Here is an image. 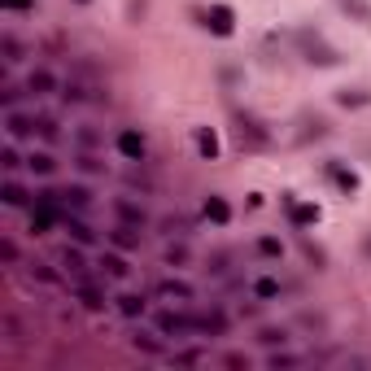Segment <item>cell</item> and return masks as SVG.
Instances as JSON below:
<instances>
[{"mask_svg":"<svg viewBox=\"0 0 371 371\" xmlns=\"http://www.w3.org/2000/svg\"><path fill=\"white\" fill-rule=\"evenodd\" d=\"M258 254L262 258H284V245L275 241V236H258Z\"/></svg>","mask_w":371,"mask_h":371,"instance_id":"43","label":"cell"},{"mask_svg":"<svg viewBox=\"0 0 371 371\" xmlns=\"http://www.w3.org/2000/svg\"><path fill=\"white\" fill-rule=\"evenodd\" d=\"M0 127H5L9 140H27V136H35V114H22L14 105V110H5V123Z\"/></svg>","mask_w":371,"mask_h":371,"instance_id":"10","label":"cell"},{"mask_svg":"<svg viewBox=\"0 0 371 371\" xmlns=\"http://www.w3.org/2000/svg\"><path fill=\"white\" fill-rule=\"evenodd\" d=\"M114 145H118V153H123L127 162H145L149 158V140H145V131H136V127H123Z\"/></svg>","mask_w":371,"mask_h":371,"instance_id":"7","label":"cell"},{"mask_svg":"<svg viewBox=\"0 0 371 371\" xmlns=\"http://www.w3.org/2000/svg\"><path fill=\"white\" fill-rule=\"evenodd\" d=\"M27 92H31V97H53V92H62V88H57V75L49 66H35L27 75Z\"/></svg>","mask_w":371,"mask_h":371,"instance_id":"14","label":"cell"},{"mask_svg":"<svg viewBox=\"0 0 371 371\" xmlns=\"http://www.w3.org/2000/svg\"><path fill=\"white\" fill-rule=\"evenodd\" d=\"M328 179H332V184L341 188L345 197H350V193H358V175H354V171H345L341 162H328Z\"/></svg>","mask_w":371,"mask_h":371,"instance_id":"23","label":"cell"},{"mask_svg":"<svg viewBox=\"0 0 371 371\" xmlns=\"http://www.w3.org/2000/svg\"><path fill=\"white\" fill-rule=\"evenodd\" d=\"M236 140H241L245 149H267L271 145V131L262 127L254 114H236Z\"/></svg>","mask_w":371,"mask_h":371,"instance_id":"6","label":"cell"},{"mask_svg":"<svg viewBox=\"0 0 371 371\" xmlns=\"http://www.w3.org/2000/svg\"><path fill=\"white\" fill-rule=\"evenodd\" d=\"M75 166H79L83 175H105V162L97 158V153H88V149H79V153H75Z\"/></svg>","mask_w":371,"mask_h":371,"instance_id":"34","label":"cell"},{"mask_svg":"<svg viewBox=\"0 0 371 371\" xmlns=\"http://www.w3.org/2000/svg\"><path fill=\"white\" fill-rule=\"evenodd\" d=\"M267 367H271V371H289V367H306V358H302V354H289V350H271Z\"/></svg>","mask_w":371,"mask_h":371,"instance_id":"30","label":"cell"},{"mask_svg":"<svg viewBox=\"0 0 371 371\" xmlns=\"http://www.w3.org/2000/svg\"><path fill=\"white\" fill-rule=\"evenodd\" d=\"M62 232H66L75 245H97V227H92V223H83V214H75V210H66Z\"/></svg>","mask_w":371,"mask_h":371,"instance_id":"11","label":"cell"},{"mask_svg":"<svg viewBox=\"0 0 371 371\" xmlns=\"http://www.w3.org/2000/svg\"><path fill=\"white\" fill-rule=\"evenodd\" d=\"M62 201H66V210L83 214V210L92 206V188H83V184H70V188H62Z\"/></svg>","mask_w":371,"mask_h":371,"instance_id":"21","label":"cell"},{"mask_svg":"<svg viewBox=\"0 0 371 371\" xmlns=\"http://www.w3.org/2000/svg\"><path fill=\"white\" fill-rule=\"evenodd\" d=\"M62 101L66 105H110V88L97 83V79H88V75H79V79L62 83Z\"/></svg>","mask_w":371,"mask_h":371,"instance_id":"1","label":"cell"},{"mask_svg":"<svg viewBox=\"0 0 371 371\" xmlns=\"http://www.w3.org/2000/svg\"><path fill=\"white\" fill-rule=\"evenodd\" d=\"M341 9H345V14H354L363 27H371V5H367V0H341Z\"/></svg>","mask_w":371,"mask_h":371,"instance_id":"38","label":"cell"},{"mask_svg":"<svg viewBox=\"0 0 371 371\" xmlns=\"http://www.w3.org/2000/svg\"><path fill=\"white\" fill-rule=\"evenodd\" d=\"M22 267H27V275H31V280H40V284H62L66 280V271H53L49 262H40V258L22 262Z\"/></svg>","mask_w":371,"mask_h":371,"instance_id":"22","label":"cell"},{"mask_svg":"<svg viewBox=\"0 0 371 371\" xmlns=\"http://www.w3.org/2000/svg\"><path fill=\"white\" fill-rule=\"evenodd\" d=\"M258 345H267V350H284L289 345V328H258Z\"/></svg>","mask_w":371,"mask_h":371,"instance_id":"29","label":"cell"},{"mask_svg":"<svg viewBox=\"0 0 371 371\" xmlns=\"http://www.w3.org/2000/svg\"><path fill=\"white\" fill-rule=\"evenodd\" d=\"M184 262H188V245L184 241H171V245H166V267H184Z\"/></svg>","mask_w":371,"mask_h":371,"instance_id":"41","label":"cell"},{"mask_svg":"<svg viewBox=\"0 0 371 371\" xmlns=\"http://www.w3.org/2000/svg\"><path fill=\"white\" fill-rule=\"evenodd\" d=\"M114 310H118L123 319H145L149 297H145V293H118V297H114Z\"/></svg>","mask_w":371,"mask_h":371,"instance_id":"16","label":"cell"},{"mask_svg":"<svg viewBox=\"0 0 371 371\" xmlns=\"http://www.w3.org/2000/svg\"><path fill=\"white\" fill-rule=\"evenodd\" d=\"M0 9H5V14H31L35 0H0Z\"/></svg>","mask_w":371,"mask_h":371,"instance_id":"45","label":"cell"},{"mask_svg":"<svg viewBox=\"0 0 371 371\" xmlns=\"http://www.w3.org/2000/svg\"><path fill=\"white\" fill-rule=\"evenodd\" d=\"M337 101L345 105V110H358V105L371 101V92H367V88H345V92H337Z\"/></svg>","mask_w":371,"mask_h":371,"instance_id":"36","label":"cell"},{"mask_svg":"<svg viewBox=\"0 0 371 371\" xmlns=\"http://www.w3.org/2000/svg\"><path fill=\"white\" fill-rule=\"evenodd\" d=\"M0 166H5V171H18V166H27V158H22L14 145H5L0 149Z\"/></svg>","mask_w":371,"mask_h":371,"instance_id":"42","label":"cell"},{"mask_svg":"<svg viewBox=\"0 0 371 371\" xmlns=\"http://www.w3.org/2000/svg\"><path fill=\"white\" fill-rule=\"evenodd\" d=\"M27 171H31V175H53V171H57V158H53V153H31V158H27Z\"/></svg>","mask_w":371,"mask_h":371,"instance_id":"33","label":"cell"},{"mask_svg":"<svg viewBox=\"0 0 371 371\" xmlns=\"http://www.w3.org/2000/svg\"><path fill=\"white\" fill-rule=\"evenodd\" d=\"M241 319H258V306L254 302H241Z\"/></svg>","mask_w":371,"mask_h":371,"instance_id":"49","label":"cell"},{"mask_svg":"<svg viewBox=\"0 0 371 371\" xmlns=\"http://www.w3.org/2000/svg\"><path fill=\"white\" fill-rule=\"evenodd\" d=\"M197 337H206V341L227 337V315L219 306H210V310H201V315H197Z\"/></svg>","mask_w":371,"mask_h":371,"instance_id":"12","label":"cell"},{"mask_svg":"<svg viewBox=\"0 0 371 371\" xmlns=\"http://www.w3.org/2000/svg\"><path fill=\"white\" fill-rule=\"evenodd\" d=\"M201 214H206V219H210L214 227H227V223H232V206H227V201H223L219 193H210V197H206V206H201Z\"/></svg>","mask_w":371,"mask_h":371,"instance_id":"19","label":"cell"},{"mask_svg":"<svg viewBox=\"0 0 371 371\" xmlns=\"http://www.w3.org/2000/svg\"><path fill=\"white\" fill-rule=\"evenodd\" d=\"M57 267L66 271V280H88L92 267H88V258L79 254V245H66L62 254H57Z\"/></svg>","mask_w":371,"mask_h":371,"instance_id":"9","label":"cell"},{"mask_svg":"<svg viewBox=\"0 0 371 371\" xmlns=\"http://www.w3.org/2000/svg\"><path fill=\"white\" fill-rule=\"evenodd\" d=\"M249 289H254V297H258V302H275V297L284 293V284L275 280V275H258V280L249 284Z\"/></svg>","mask_w":371,"mask_h":371,"instance_id":"25","label":"cell"},{"mask_svg":"<svg viewBox=\"0 0 371 371\" xmlns=\"http://www.w3.org/2000/svg\"><path fill=\"white\" fill-rule=\"evenodd\" d=\"M193 18L201 22V27H206V31H214V35H223V40H227V35H232L236 31V18H232V9H227V5H210V9H193Z\"/></svg>","mask_w":371,"mask_h":371,"instance_id":"5","label":"cell"},{"mask_svg":"<svg viewBox=\"0 0 371 371\" xmlns=\"http://www.w3.org/2000/svg\"><path fill=\"white\" fill-rule=\"evenodd\" d=\"M35 136H40V140H49V145H53V140L62 136V131H57V118H49V114H35Z\"/></svg>","mask_w":371,"mask_h":371,"instance_id":"37","label":"cell"},{"mask_svg":"<svg viewBox=\"0 0 371 371\" xmlns=\"http://www.w3.org/2000/svg\"><path fill=\"white\" fill-rule=\"evenodd\" d=\"M162 232L171 236V241H175V236H179V241H188V236H193V219H184V214H166Z\"/></svg>","mask_w":371,"mask_h":371,"instance_id":"26","label":"cell"},{"mask_svg":"<svg viewBox=\"0 0 371 371\" xmlns=\"http://www.w3.org/2000/svg\"><path fill=\"white\" fill-rule=\"evenodd\" d=\"M105 145V140H101V131L97 127H92V123H83V127H75V149H88V153H97Z\"/></svg>","mask_w":371,"mask_h":371,"instance_id":"27","label":"cell"},{"mask_svg":"<svg viewBox=\"0 0 371 371\" xmlns=\"http://www.w3.org/2000/svg\"><path fill=\"white\" fill-rule=\"evenodd\" d=\"M22 97H31V92H27V83H22V88H18V83H0V105H5V110H14V105H18Z\"/></svg>","mask_w":371,"mask_h":371,"instance_id":"35","label":"cell"},{"mask_svg":"<svg viewBox=\"0 0 371 371\" xmlns=\"http://www.w3.org/2000/svg\"><path fill=\"white\" fill-rule=\"evenodd\" d=\"M110 241L123 249V254H131V249H140V241H145V232L140 227H127V223H118L114 232H110Z\"/></svg>","mask_w":371,"mask_h":371,"instance_id":"20","label":"cell"},{"mask_svg":"<svg viewBox=\"0 0 371 371\" xmlns=\"http://www.w3.org/2000/svg\"><path fill=\"white\" fill-rule=\"evenodd\" d=\"M114 219H118V223H127V227H140V232H145V227H149V210H145V201L118 197V201H114Z\"/></svg>","mask_w":371,"mask_h":371,"instance_id":"8","label":"cell"},{"mask_svg":"<svg viewBox=\"0 0 371 371\" xmlns=\"http://www.w3.org/2000/svg\"><path fill=\"white\" fill-rule=\"evenodd\" d=\"M131 350H136V354H149V358H162V354H166V337H162L158 328H153V332L136 328V332H131Z\"/></svg>","mask_w":371,"mask_h":371,"instance_id":"13","label":"cell"},{"mask_svg":"<svg viewBox=\"0 0 371 371\" xmlns=\"http://www.w3.org/2000/svg\"><path fill=\"white\" fill-rule=\"evenodd\" d=\"M162 297V302H175V306H188L193 302V284L188 280H158V289H153Z\"/></svg>","mask_w":371,"mask_h":371,"instance_id":"15","label":"cell"},{"mask_svg":"<svg viewBox=\"0 0 371 371\" xmlns=\"http://www.w3.org/2000/svg\"><path fill=\"white\" fill-rule=\"evenodd\" d=\"M284 210H289L293 227H310V223H319V206H302V201L289 197V193H284Z\"/></svg>","mask_w":371,"mask_h":371,"instance_id":"18","label":"cell"},{"mask_svg":"<svg viewBox=\"0 0 371 371\" xmlns=\"http://www.w3.org/2000/svg\"><path fill=\"white\" fill-rule=\"evenodd\" d=\"M153 328H158L166 341H188V337H197V315L193 310H158V315H153Z\"/></svg>","mask_w":371,"mask_h":371,"instance_id":"2","label":"cell"},{"mask_svg":"<svg viewBox=\"0 0 371 371\" xmlns=\"http://www.w3.org/2000/svg\"><path fill=\"white\" fill-rule=\"evenodd\" d=\"M0 57H5V66H18L22 57H27V49H22L14 35H0Z\"/></svg>","mask_w":371,"mask_h":371,"instance_id":"32","label":"cell"},{"mask_svg":"<svg viewBox=\"0 0 371 371\" xmlns=\"http://www.w3.org/2000/svg\"><path fill=\"white\" fill-rule=\"evenodd\" d=\"M293 44L302 49V57H306L310 66H337V62H341L337 49H332L323 35H315V31H297V35H293Z\"/></svg>","mask_w":371,"mask_h":371,"instance_id":"3","label":"cell"},{"mask_svg":"<svg viewBox=\"0 0 371 371\" xmlns=\"http://www.w3.org/2000/svg\"><path fill=\"white\" fill-rule=\"evenodd\" d=\"M302 249H306V258H310V262H315V267H323V262H328V258H323V249H315V245H310V241H306Z\"/></svg>","mask_w":371,"mask_h":371,"instance_id":"47","label":"cell"},{"mask_svg":"<svg viewBox=\"0 0 371 371\" xmlns=\"http://www.w3.org/2000/svg\"><path fill=\"white\" fill-rule=\"evenodd\" d=\"M0 258H5V267H18L22 254H18V241L14 236H0Z\"/></svg>","mask_w":371,"mask_h":371,"instance_id":"39","label":"cell"},{"mask_svg":"<svg viewBox=\"0 0 371 371\" xmlns=\"http://www.w3.org/2000/svg\"><path fill=\"white\" fill-rule=\"evenodd\" d=\"M0 201H5L9 210H22V206H35V193H27L18 179H5V184H0Z\"/></svg>","mask_w":371,"mask_h":371,"instance_id":"17","label":"cell"},{"mask_svg":"<svg viewBox=\"0 0 371 371\" xmlns=\"http://www.w3.org/2000/svg\"><path fill=\"white\" fill-rule=\"evenodd\" d=\"M223 363H227V367H236V371H241V367L249 371V358H245V354H227V358H223Z\"/></svg>","mask_w":371,"mask_h":371,"instance_id":"48","label":"cell"},{"mask_svg":"<svg viewBox=\"0 0 371 371\" xmlns=\"http://www.w3.org/2000/svg\"><path fill=\"white\" fill-rule=\"evenodd\" d=\"M363 254H367V258H371V236H367V241H363Z\"/></svg>","mask_w":371,"mask_h":371,"instance_id":"50","label":"cell"},{"mask_svg":"<svg viewBox=\"0 0 371 371\" xmlns=\"http://www.w3.org/2000/svg\"><path fill=\"white\" fill-rule=\"evenodd\" d=\"M0 323H5V332H9V341H27V328H22V319L18 315H5V319H0Z\"/></svg>","mask_w":371,"mask_h":371,"instance_id":"44","label":"cell"},{"mask_svg":"<svg viewBox=\"0 0 371 371\" xmlns=\"http://www.w3.org/2000/svg\"><path fill=\"white\" fill-rule=\"evenodd\" d=\"M127 184H131V188H140V193H153V188H158V179H153V175L145 171V162H131Z\"/></svg>","mask_w":371,"mask_h":371,"instance_id":"28","label":"cell"},{"mask_svg":"<svg viewBox=\"0 0 371 371\" xmlns=\"http://www.w3.org/2000/svg\"><path fill=\"white\" fill-rule=\"evenodd\" d=\"M97 267H101V275H110V280H127V275H131V262L123 254H105Z\"/></svg>","mask_w":371,"mask_h":371,"instance_id":"24","label":"cell"},{"mask_svg":"<svg viewBox=\"0 0 371 371\" xmlns=\"http://www.w3.org/2000/svg\"><path fill=\"white\" fill-rule=\"evenodd\" d=\"M70 297H75L83 310H105V306H114L110 297H105V289L92 280V275H88V280H70Z\"/></svg>","mask_w":371,"mask_h":371,"instance_id":"4","label":"cell"},{"mask_svg":"<svg viewBox=\"0 0 371 371\" xmlns=\"http://www.w3.org/2000/svg\"><path fill=\"white\" fill-rule=\"evenodd\" d=\"M210 275L214 280H227V275H232V254H214L210 258Z\"/></svg>","mask_w":371,"mask_h":371,"instance_id":"40","label":"cell"},{"mask_svg":"<svg viewBox=\"0 0 371 371\" xmlns=\"http://www.w3.org/2000/svg\"><path fill=\"white\" fill-rule=\"evenodd\" d=\"M175 363H206V350H175Z\"/></svg>","mask_w":371,"mask_h":371,"instance_id":"46","label":"cell"},{"mask_svg":"<svg viewBox=\"0 0 371 371\" xmlns=\"http://www.w3.org/2000/svg\"><path fill=\"white\" fill-rule=\"evenodd\" d=\"M79 5H88V0H79Z\"/></svg>","mask_w":371,"mask_h":371,"instance_id":"51","label":"cell"},{"mask_svg":"<svg viewBox=\"0 0 371 371\" xmlns=\"http://www.w3.org/2000/svg\"><path fill=\"white\" fill-rule=\"evenodd\" d=\"M197 153H201L206 162L219 158V140H214V131H210V127H197Z\"/></svg>","mask_w":371,"mask_h":371,"instance_id":"31","label":"cell"}]
</instances>
